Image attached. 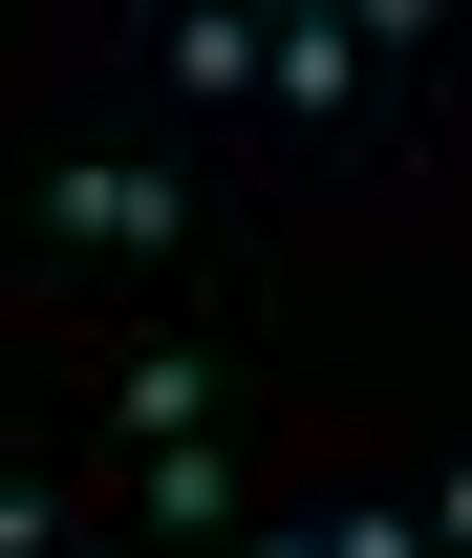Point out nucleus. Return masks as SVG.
Instances as JSON below:
<instances>
[{
    "instance_id": "1",
    "label": "nucleus",
    "mask_w": 472,
    "mask_h": 558,
    "mask_svg": "<svg viewBox=\"0 0 472 558\" xmlns=\"http://www.w3.org/2000/svg\"><path fill=\"white\" fill-rule=\"evenodd\" d=\"M44 215H65L86 258H172V215H194V194H172V172H130V150H65V172H44Z\"/></svg>"
},
{
    "instance_id": "2",
    "label": "nucleus",
    "mask_w": 472,
    "mask_h": 558,
    "mask_svg": "<svg viewBox=\"0 0 472 558\" xmlns=\"http://www.w3.org/2000/svg\"><path fill=\"white\" fill-rule=\"evenodd\" d=\"M130 515H150L172 558H215V537H237V451H150V473H130Z\"/></svg>"
},
{
    "instance_id": "3",
    "label": "nucleus",
    "mask_w": 472,
    "mask_h": 558,
    "mask_svg": "<svg viewBox=\"0 0 472 558\" xmlns=\"http://www.w3.org/2000/svg\"><path fill=\"white\" fill-rule=\"evenodd\" d=\"M130 451H215V365H194V344L130 365Z\"/></svg>"
},
{
    "instance_id": "4",
    "label": "nucleus",
    "mask_w": 472,
    "mask_h": 558,
    "mask_svg": "<svg viewBox=\"0 0 472 558\" xmlns=\"http://www.w3.org/2000/svg\"><path fill=\"white\" fill-rule=\"evenodd\" d=\"M258 86H279V108H343V86H365V44H343V22H279Z\"/></svg>"
},
{
    "instance_id": "5",
    "label": "nucleus",
    "mask_w": 472,
    "mask_h": 558,
    "mask_svg": "<svg viewBox=\"0 0 472 558\" xmlns=\"http://www.w3.org/2000/svg\"><path fill=\"white\" fill-rule=\"evenodd\" d=\"M323 558H451V494H408V515H343Z\"/></svg>"
}]
</instances>
